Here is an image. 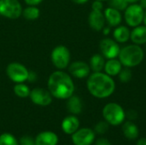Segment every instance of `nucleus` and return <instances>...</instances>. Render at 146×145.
Masks as SVG:
<instances>
[{"label": "nucleus", "instance_id": "nucleus-1", "mask_svg": "<svg viewBox=\"0 0 146 145\" xmlns=\"http://www.w3.org/2000/svg\"><path fill=\"white\" fill-rule=\"evenodd\" d=\"M48 90L57 99H68L74 95V84L72 78L61 70L53 72L48 79Z\"/></svg>", "mask_w": 146, "mask_h": 145}, {"label": "nucleus", "instance_id": "nucleus-2", "mask_svg": "<svg viewBox=\"0 0 146 145\" xmlns=\"http://www.w3.org/2000/svg\"><path fill=\"white\" fill-rule=\"evenodd\" d=\"M89 92L97 98H106L115 90V83L111 76L102 72H93L86 82Z\"/></svg>", "mask_w": 146, "mask_h": 145}, {"label": "nucleus", "instance_id": "nucleus-3", "mask_svg": "<svg viewBox=\"0 0 146 145\" xmlns=\"http://www.w3.org/2000/svg\"><path fill=\"white\" fill-rule=\"evenodd\" d=\"M145 56L143 49L139 44H129L121 49L119 61L126 68H133L139 65Z\"/></svg>", "mask_w": 146, "mask_h": 145}, {"label": "nucleus", "instance_id": "nucleus-4", "mask_svg": "<svg viewBox=\"0 0 146 145\" xmlns=\"http://www.w3.org/2000/svg\"><path fill=\"white\" fill-rule=\"evenodd\" d=\"M103 116L110 125L119 126L126 118V113L122 107L116 103H110L103 109Z\"/></svg>", "mask_w": 146, "mask_h": 145}, {"label": "nucleus", "instance_id": "nucleus-5", "mask_svg": "<svg viewBox=\"0 0 146 145\" xmlns=\"http://www.w3.org/2000/svg\"><path fill=\"white\" fill-rule=\"evenodd\" d=\"M145 9L138 3H131L127 7L124 17L129 26L135 27L139 26L144 21Z\"/></svg>", "mask_w": 146, "mask_h": 145}, {"label": "nucleus", "instance_id": "nucleus-6", "mask_svg": "<svg viewBox=\"0 0 146 145\" xmlns=\"http://www.w3.org/2000/svg\"><path fill=\"white\" fill-rule=\"evenodd\" d=\"M52 64L58 69H64L68 67L70 62V51L64 45H58L51 52Z\"/></svg>", "mask_w": 146, "mask_h": 145}, {"label": "nucleus", "instance_id": "nucleus-7", "mask_svg": "<svg viewBox=\"0 0 146 145\" xmlns=\"http://www.w3.org/2000/svg\"><path fill=\"white\" fill-rule=\"evenodd\" d=\"M22 14V7L18 0H0V15L9 19H17Z\"/></svg>", "mask_w": 146, "mask_h": 145}, {"label": "nucleus", "instance_id": "nucleus-8", "mask_svg": "<svg viewBox=\"0 0 146 145\" xmlns=\"http://www.w3.org/2000/svg\"><path fill=\"white\" fill-rule=\"evenodd\" d=\"M8 77L15 83H23L28 79L29 71L19 62H11L6 68Z\"/></svg>", "mask_w": 146, "mask_h": 145}, {"label": "nucleus", "instance_id": "nucleus-9", "mask_svg": "<svg viewBox=\"0 0 146 145\" xmlns=\"http://www.w3.org/2000/svg\"><path fill=\"white\" fill-rule=\"evenodd\" d=\"M101 54L107 59H115L118 57L120 53V46L118 43L110 38H105L99 44Z\"/></svg>", "mask_w": 146, "mask_h": 145}, {"label": "nucleus", "instance_id": "nucleus-10", "mask_svg": "<svg viewBox=\"0 0 146 145\" xmlns=\"http://www.w3.org/2000/svg\"><path fill=\"white\" fill-rule=\"evenodd\" d=\"M29 97L31 101L38 106L45 107L51 103L52 102V95L49 91V90H45L44 88H34L30 91Z\"/></svg>", "mask_w": 146, "mask_h": 145}, {"label": "nucleus", "instance_id": "nucleus-11", "mask_svg": "<svg viewBox=\"0 0 146 145\" xmlns=\"http://www.w3.org/2000/svg\"><path fill=\"white\" fill-rule=\"evenodd\" d=\"M71 138L74 145H92L95 140V132L90 128L78 129Z\"/></svg>", "mask_w": 146, "mask_h": 145}, {"label": "nucleus", "instance_id": "nucleus-12", "mask_svg": "<svg viewBox=\"0 0 146 145\" xmlns=\"http://www.w3.org/2000/svg\"><path fill=\"white\" fill-rule=\"evenodd\" d=\"M68 72L77 79H84L90 75L91 68L89 64L82 61H76L68 66Z\"/></svg>", "mask_w": 146, "mask_h": 145}, {"label": "nucleus", "instance_id": "nucleus-13", "mask_svg": "<svg viewBox=\"0 0 146 145\" xmlns=\"http://www.w3.org/2000/svg\"><path fill=\"white\" fill-rule=\"evenodd\" d=\"M105 16L102 10L92 9L89 17L88 22L90 26L95 31H101L105 26Z\"/></svg>", "mask_w": 146, "mask_h": 145}, {"label": "nucleus", "instance_id": "nucleus-14", "mask_svg": "<svg viewBox=\"0 0 146 145\" xmlns=\"http://www.w3.org/2000/svg\"><path fill=\"white\" fill-rule=\"evenodd\" d=\"M80 127V121L74 115H68L63 119L62 121V129L64 133L68 135H72Z\"/></svg>", "mask_w": 146, "mask_h": 145}, {"label": "nucleus", "instance_id": "nucleus-15", "mask_svg": "<svg viewBox=\"0 0 146 145\" xmlns=\"http://www.w3.org/2000/svg\"><path fill=\"white\" fill-rule=\"evenodd\" d=\"M35 144L36 145H57L58 137L53 132H42L35 138Z\"/></svg>", "mask_w": 146, "mask_h": 145}, {"label": "nucleus", "instance_id": "nucleus-16", "mask_svg": "<svg viewBox=\"0 0 146 145\" xmlns=\"http://www.w3.org/2000/svg\"><path fill=\"white\" fill-rule=\"evenodd\" d=\"M104 14L105 16V20L110 25V26H117L121 22L122 16L120 10L118 9L109 7L104 10Z\"/></svg>", "mask_w": 146, "mask_h": 145}, {"label": "nucleus", "instance_id": "nucleus-17", "mask_svg": "<svg viewBox=\"0 0 146 145\" xmlns=\"http://www.w3.org/2000/svg\"><path fill=\"white\" fill-rule=\"evenodd\" d=\"M130 38L135 44H146V26H135L130 32Z\"/></svg>", "mask_w": 146, "mask_h": 145}, {"label": "nucleus", "instance_id": "nucleus-18", "mask_svg": "<svg viewBox=\"0 0 146 145\" xmlns=\"http://www.w3.org/2000/svg\"><path fill=\"white\" fill-rule=\"evenodd\" d=\"M105 73L110 76H116L120 73L121 70L122 69V64L119 60L115 59H109L108 62H105L104 68Z\"/></svg>", "mask_w": 146, "mask_h": 145}, {"label": "nucleus", "instance_id": "nucleus-19", "mask_svg": "<svg viewBox=\"0 0 146 145\" xmlns=\"http://www.w3.org/2000/svg\"><path fill=\"white\" fill-rule=\"evenodd\" d=\"M122 132L127 138L130 140H133L139 137V130L136 124H134L131 121H128L124 123L122 126Z\"/></svg>", "mask_w": 146, "mask_h": 145}, {"label": "nucleus", "instance_id": "nucleus-20", "mask_svg": "<svg viewBox=\"0 0 146 145\" xmlns=\"http://www.w3.org/2000/svg\"><path fill=\"white\" fill-rule=\"evenodd\" d=\"M67 100H68L67 109L71 114L75 115H79L81 113L83 105H82L81 99L79 97L73 95L69 98H68Z\"/></svg>", "mask_w": 146, "mask_h": 145}, {"label": "nucleus", "instance_id": "nucleus-21", "mask_svg": "<svg viewBox=\"0 0 146 145\" xmlns=\"http://www.w3.org/2000/svg\"><path fill=\"white\" fill-rule=\"evenodd\" d=\"M130 30L125 26H117L114 30L113 36L117 43H126L130 38Z\"/></svg>", "mask_w": 146, "mask_h": 145}, {"label": "nucleus", "instance_id": "nucleus-22", "mask_svg": "<svg viewBox=\"0 0 146 145\" xmlns=\"http://www.w3.org/2000/svg\"><path fill=\"white\" fill-rule=\"evenodd\" d=\"M105 65V57L102 54H95L90 59V68L93 72H101Z\"/></svg>", "mask_w": 146, "mask_h": 145}, {"label": "nucleus", "instance_id": "nucleus-23", "mask_svg": "<svg viewBox=\"0 0 146 145\" xmlns=\"http://www.w3.org/2000/svg\"><path fill=\"white\" fill-rule=\"evenodd\" d=\"M40 14L39 9L35 7V6H28L26 9H24L22 10V15L24 16L25 19L27 20H30V21H33L38 18Z\"/></svg>", "mask_w": 146, "mask_h": 145}, {"label": "nucleus", "instance_id": "nucleus-24", "mask_svg": "<svg viewBox=\"0 0 146 145\" xmlns=\"http://www.w3.org/2000/svg\"><path fill=\"white\" fill-rule=\"evenodd\" d=\"M30 91H31L29 87L26 84H23V83H16L14 86L15 94L21 98H26L29 97Z\"/></svg>", "mask_w": 146, "mask_h": 145}, {"label": "nucleus", "instance_id": "nucleus-25", "mask_svg": "<svg viewBox=\"0 0 146 145\" xmlns=\"http://www.w3.org/2000/svg\"><path fill=\"white\" fill-rule=\"evenodd\" d=\"M0 145H20V144L12 134L5 132L0 135Z\"/></svg>", "mask_w": 146, "mask_h": 145}, {"label": "nucleus", "instance_id": "nucleus-26", "mask_svg": "<svg viewBox=\"0 0 146 145\" xmlns=\"http://www.w3.org/2000/svg\"><path fill=\"white\" fill-rule=\"evenodd\" d=\"M118 76H119V79L122 83H127V82H129L132 79L133 73H132L130 68H125L121 70V72L118 74Z\"/></svg>", "mask_w": 146, "mask_h": 145}, {"label": "nucleus", "instance_id": "nucleus-27", "mask_svg": "<svg viewBox=\"0 0 146 145\" xmlns=\"http://www.w3.org/2000/svg\"><path fill=\"white\" fill-rule=\"evenodd\" d=\"M128 6V3L126 0H110V7L118 9L120 11L125 10Z\"/></svg>", "mask_w": 146, "mask_h": 145}, {"label": "nucleus", "instance_id": "nucleus-28", "mask_svg": "<svg viewBox=\"0 0 146 145\" xmlns=\"http://www.w3.org/2000/svg\"><path fill=\"white\" fill-rule=\"evenodd\" d=\"M109 123L107 121H100L95 126V132L98 134H104L109 130Z\"/></svg>", "mask_w": 146, "mask_h": 145}, {"label": "nucleus", "instance_id": "nucleus-29", "mask_svg": "<svg viewBox=\"0 0 146 145\" xmlns=\"http://www.w3.org/2000/svg\"><path fill=\"white\" fill-rule=\"evenodd\" d=\"M20 145H36L35 139L30 136H22L19 140Z\"/></svg>", "mask_w": 146, "mask_h": 145}, {"label": "nucleus", "instance_id": "nucleus-30", "mask_svg": "<svg viewBox=\"0 0 146 145\" xmlns=\"http://www.w3.org/2000/svg\"><path fill=\"white\" fill-rule=\"evenodd\" d=\"M104 8V4L102 3V1H98L95 0L92 4V9H96V10H103Z\"/></svg>", "mask_w": 146, "mask_h": 145}, {"label": "nucleus", "instance_id": "nucleus-31", "mask_svg": "<svg viewBox=\"0 0 146 145\" xmlns=\"http://www.w3.org/2000/svg\"><path fill=\"white\" fill-rule=\"evenodd\" d=\"M126 117H127L130 121H133L138 117V113L133 109H130L126 113Z\"/></svg>", "mask_w": 146, "mask_h": 145}, {"label": "nucleus", "instance_id": "nucleus-32", "mask_svg": "<svg viewBox=\"0 0 146 145\" xmlns=\"http://www.w3.org/2000/svg\"><path fill=\"white\" fill-rule=\"evenodd\" d=\"M95 145H112L110 144V142L107 139V138H98L96 143Z\"/></svg>", "mask_w": 146, "mask_h": 145}, {"label": "nucleus", "instance_id": "nucleus-33", "mask_svg": "<svg viewBox=\"0 0 146 145\" xmlns=\"http://www.w3.org/2000/svg\"><path fill=\"white\" fill-rule=\"evenodd\" d=\"M28 6H36L43 2V0H24Z\"/></svg>", "mask_w": 146, "mask_h": 145}, {"label": "nucleus", "instance_id": "nucleus-34", "mask_svg": "<svg viewBox=\"0 0 146 145\" xmlns=\"http://www.w3.org/2000/svg\"><path fill=\"white\" fill-rule=\"evenodd\" d=\"M137 145H146V138H142L138 140Z\"/></svg>", "mask_w": 146, "mask_h": 145}, {"label": "nucleus", "instance_id": "nucleus-35", "mask_svg": "<svg viewBox=\"0 0 146 145\" xmlns=\"http://www.w3.org/2000/svg\"><path fill=\"white\" fill-rule=\"evenodd\" d=\"M71 1L77 4H83V3H86L88 2V0H71Z\"/></svg>", "mask_w": 146, "mask_h": 145}, {"label": "nucleus", "instance_id": "nucleus-36", "mask_svg": "<svg viewBox=\"0 0 146 145\" xmlns=\"http://www.w3.org/2000/svg\"><path fill=\"white\" fill-rule=\"evenodd\" d=\"M139 5L145 9L146 10V0H139Z\"/></svg>", "mask_w": 146, "mask_h": 145}, {"label": "nucleus", "instance_id": "nucleus-37", "mask_svg": "<svg viewBox=\"0 0 146 145\" xmlns=\"http://www.w3.org/2000/svg\"><path fill=\"white\" fill-rule=\"evenodd\" d=\"M103 32L105 35H108L110 32V26H108V27H104L103 28Z\"/></svg>", "mask_w": 146, "mask_h": 145}, {"label": "nucleus", "instance_id": "nucleus-38", "mask_svg": "<svg viewBox=\"0 0 146 145\" xmlns=\"http://www.w3.org/2000/svg\"><path fill=\"white\" fill-rule=\"evenodd\" d=\"M128 3H136L137 2H139V0H126Z\"/></svg>", "mask_w": 146, "mask_h": 145}, {"label": "nucleus", "instance_id": "nucleus-39", "mask_svg": "<svg viewBox=\"0 0 146 145\" xmlns=\"http://www.w3.org/2000/svg\"><path fill=\"white\" fill-rule=\"evenodd\" d=\"M144 22H145V25L146 26V10H145V15H144V21H143Z\"/></svg>", "mask_w": 146, "mask_h": 145}, {"label": "nucleus", "instance_id": "nucleus-40", "mask_svg": "<svg viewBox=\"0 0 146 145\" xmlns=\"http://www.w3.org/2000/svg\"><path fill=\"white\" fill-rule=\"evenodd\" d=\"M98 1H102L103 2V1H106V0H98Z\"/></svg>", "mask_w": 146, "mask_h": 145}]
</instances>
